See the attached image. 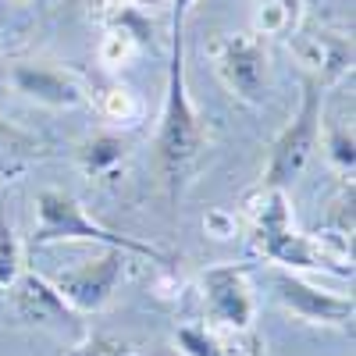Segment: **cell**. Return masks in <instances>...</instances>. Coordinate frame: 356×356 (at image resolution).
I'll return each mask as SVG.
<instances>
[{"mask_svg": "<svg viewBox=\"0 0 356 356\" xmlns=\"http://www.w3.org/2000/svg\"><path fill=\"white\" fill-rule=\"evenodd\" d=\"M193 0H175V54H171V75H168V100L161 114V136H157V150H161V168L171 193H178L200 161L203 150V122L186 93V11Z\"/></svg>", "mask_w": 356, "mask_h": 356, "instance_id": "cell-1", "label": "cell"}, {"mask_svg": "<svg viewBox=\"0 0 356 356\" xmlns=\"http://www.w3.org/2000/svg\"><path fill=\"white\" fill-rule=\"evenodd\" d=\"M285 18H289V8L285 4H267V8H260V18H257V25L264 29V33H275V29H282L285 25Z\"/></svg>", "mask_w": 356, "mask_h": 356, "instance_id": "cell-17", "label": "cell"}, {"mask_svg": "<svg viewBox=\"0 0 356 356\" xmlns=\"http://www.w3.org/2000/svg\"><path fill=\"white\" fill-rule=\"evenodd\" d=\"M132 57V36L125 33V29H114L111 36H104L100 43V61L107 68H122V61H129Z\"/></svg>", "mask_w": 356, "mask_h": 356, "instance_id": "cell-13", "label": "cell"}, {"mask_svg": "<svg viewBox=\"0 0 356 356\" xmlns=\"http://www.w3.org/2000/svg\"><path fill=\"white\" fill-rule=\"evenodd\" d=\"M200 285H203L207 314H211L214 321L228 324V328H235V332L250 328L253 296H250V282H246L243 264H218L200 278Z\"/></svg>", "mask_w": 356, "mask_h": 356, "instance_id": "cell-5", "label": "cell"}, {"mask_svg": "<svg viewBox=\"0 0 356 356\" xmlns=\"http://www.w3.org/2000/svg\"><path fill=\"white\" fill-rule=\"evenodd\" d=\"M278 300L310 324H349L353 321V300H342V296L321 292L310 282L296 278V275H278L275 278Z\"/></svg>", "mask_w": 356, "mask_h": 356, "instance_id": "cell-8", "label": "cell"}, {"mask_svg": "<svg viewBox=\"0 0 356 356\" xmlns=\"http://www.w3.org/2000/svg\"><path fill=\"white\" fill-rule=\"evenodd\" d=\"M11 82L18 86V93H25L36 104H47V107H79V104H86L82 82L75 75H68V72H57V68H47V65H15Z\"/></svg>", "mask_w": 356, "mask_h": 356, "instance_id": "cell-9", "label": "cell"}, {"mask_svg": "<svg viewBox=\"0 0 356 356\" xmlns=\"http://www.w3.org/2000/svg\"><path fill=\"white\" fill-rule=\"evenodd\" d=\"M178 346H182L189 356H225V349L211 339V335H207L203 328H193V324H189V328H178Z\"/></svg>", "mask_w": 356, "mask_h": 356, "instance_id": "cell-14", "label": "cell"}, {"mask_svg": "<svg viewBox=\"0 0 356 356\" xmlns=\"http://www.w3.org/2000/svg\"><path fill=\"white\" fill-rule=\"evenodd\" d=\"M36 214H40V225H36V235L33 243L36 246H47V243H68V239H86V243H104L111 250H122V253H136V257H150V260H168L157 246H146V243H136L129 235H114L107 228H100L97 221H89L82 203L68 193H57V189H47L40 193L36 200Z\"/></svg>", "mask_w": 356, "mask_h": 356, "instance_id": "cell-2", "label": "cell"}, {"mask_svg": "<svg viewBox=\"0 0 356 356\" xmlns=\"http://www.w3.org/2000/svg\"><path fill=\"white\" fill-rule=\"evenodd\" d=\"M22 275V257H18V239L8 218H0V289H11Z\"/></svg>", "mask_w": 356, "mask_h": 356, "instance_id": "cell-12", "label": "cell"}, {"mask_svg": "<svg viewBox=\"0 0 356 356\" xmlns=\"http://www.w3.org/2000/svg\"><path fill=\"white\" fill-rule=\"evenodd\" d=\"M100 111L107 114V118H114V122H129V118H136V111H139V104H136V97L129 93V89H107L104 93V100H100Z\"/></svg>", "mask_w": 356, "mask_h": 356, "instance_id": "cell-15", "label": "cell"}, {"mask_svg": "<svg viewBox=\"0 0 356 356\" xmlns=\"http://www.w3.org/2000/svg\"><path fill=\"white\" fill-rule=\"evenodd\" d=\"M122 264H125V253L107 246V253L97 264H86V267H79V271L61 275L54 282V289L75 310H100L111 300L118 278H122Z\"/></svg>", "mask_w": 356, "mask_h": 356, "instance_id": "cell-6", "label": "cell"}, {"mask_svg": "<svg viewBox=\"0 0 356 356\" xmlns=\"http://www.w3.org/2000/svg\"><path fill=\"white\" fill-rule=\"evenodd\" d=\"M40 157H43V146L29 132L8 125L4 118H0V182H11L15 175H22Z\"/></svg>", "mask_w": 356, "mask_h": 356, "instance_id": "cell-11", "label": "cell"}, {"mask_svg": "<svg viewBox=\"0 0 356 356\" xmlns=\"http://www.w3.org/2000/svg\"><path fill=\"white\" fill-rule=\"evenodd\" d=\"M257 246L264 250V257H271L285 267H328V271H339V275L353 271L346 260L332 257L328 250H321V243L307 239V235H300L289 225L282 189H267L264 211L257 218Z\"/></svg>", "mask_w": 356, "mask_h": 356, "instance_id": "cell-3", "label": "cell"}, {"mask_svg": "<svg viewBox=\"0 0 356 356\" xmlns=\"http://www.w3.org/2000/svg\"><path fill=\"white\" fill-rule=\"evenodd\" d=\"M218 72L232 93L243 100H260L267 86V54L257 36H232L218 54Z\"/></svg>", "mask_w": 356, "mask_h": 356, "instance_id": "cell-7", "label": "cell"}, {"mask_svg": "<svg viewBox=\"0 0 356 356\" xmlns=\"http://www.w3.org/2000/svg\"><path fill=\"white\" fill-rule=\"evenodd\" d=\"M122 150H125V146L118 143V139L100 136V139H93V143L86 146V168L89 171H100V168H107V164H114L118 157H122Z\"/></svg>", "mask_w": 356, "mask_h": 356, "instance_id": "cell-16", "label": "cell"}, {"mask_svg": "<svg viewBox=\"0 0 356 356\" xmlns=\"http://www.w3.org/2000/svg\"><path fill=\"white\" fill-rule=\"evenodd\" d=\"M317 139H321V89L317 82H307L300 114L278 136L275 150H271V161H267V171H264V189H282L285 182H292L307 168Z\"/></svg>", "mask_w": 356, "mask_h": 356, "instance_id": "cell-4", "label": "cell"}, {"mask_svg": "<svg viewBox=\"0 0 356 356\" xmlns=\"http://www.w3.org/2000/svg\"><path fill=\"white\" fill-rule=\"evenodd\" d=\"M11 289H15V307L25 321H40V324L43 321H72L68 303L40 275H18V282Z\"/></svg>", "mask_w": 356, "mask_h": 356, "instance_id": "cell-10", "label": "cell"}]
</instances>
